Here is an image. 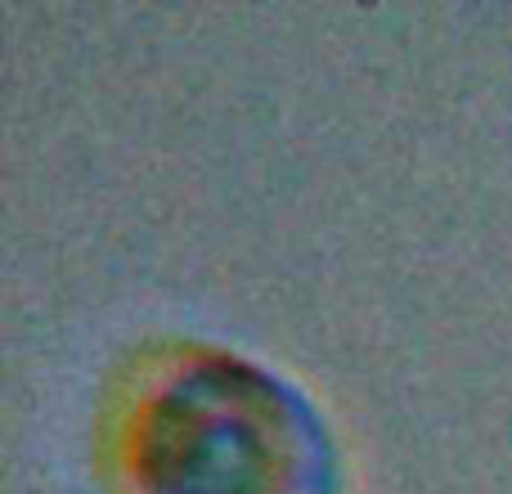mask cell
<instances>
[{
  "instance_id": "6da1fadb",
  "label": "cell",
  "mask_w": 512,
  "mask_h": 494,
  "mask_svg": "<svg viewBox=\"0 0 512 494\" xmlns=\"http://www.w3.org/2000/svg\"><path fill=\"white\" fill-rule=\"evenodd\" d=\"M113 459L122 494H342V454L315 400L221 346H180L144 369Z\"/></svg>"
}]
</instances>
